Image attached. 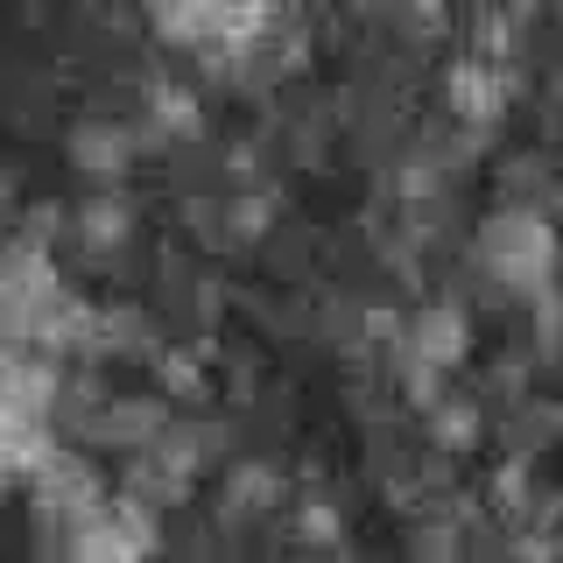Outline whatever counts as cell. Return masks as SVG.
Segmentation results:
<instances>
[{
	"label": "cell",
	"instance_id": "cell-1",
	"mask_svg": "<svg viewBox=\"0 0 563 563\" xmlns=\"http://www.w3.org/2000/svg\"><path fill=\"white\" fill-rule=\"evenodd\" d=\"M49 563H128V542H120L113 528H78V536H70V550L49 556Z\"/></svg>",
	"mask_w": 563,
	"mask_h": 563
}]
</instances>
